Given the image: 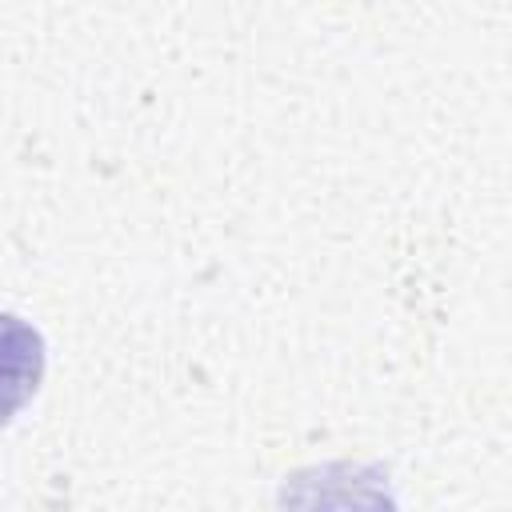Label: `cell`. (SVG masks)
I'll list each match as a JSON object with an SVG mask.
<instances>
[{"instance_id":"1","label":"cell","mask_w":512,"mask_h":512,"mask_svg":"<svg viewBox=\"0 0 512 512\" xmlns=\"http://www.w3.org/2000/svg\"><path fill=\"white\" fill-rule=\"evenodd\" d=\"M284 512H396L388 476L372 464H316L280 488Z\"/></svg>"},{"instance_id":"2","label":"cell","mask_w":512,"mask_h":512,"mask_svg":"<svg viewBox=\"0 0 512 512\" xmlns=\"http://www.w3.org/2000/svg\"><path fill=\"white\" fill-rule=\"evenodd\" d=\"M44 372V340L32 324L12 312H0V424L36 392Z\"/></svg>"}]
</instances>
